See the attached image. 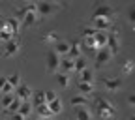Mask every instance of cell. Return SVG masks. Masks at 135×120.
Instances as JSON below:
<instances>
[{
    "mask_svg": "<svg viewBox=\"0 0 135 120\" xmlns=\"http://www.w3.org/2000/svg\"><path fill=\"white\" fill-rule=\"evenodd\" d=\"M92 19H113L114 17V9L109 6V4H103V2H96L94 8H92Z\"/></svg>",
    "mask_w": 135,
    "mask_h": 120,
    "instance_id": "cell-1",
    "label": "cell"
},
{
    "mask_svg": "<svg viewBox=\"0 0 135 120\" xmlns=\"http://www.w3.org/2000/svg\"><path fill=\"white\" fill-rule=\"evenodd\" d=\"M105 47L111 51L113 56L118 55V51H120V38H118V34L114 30H109L107 32V43H105Z\"/></svg>",
    "mask_w": 135,
    "mask_h": 120,
    "instance_id": "cell-2",
    "label": "cell"
},
{
    "mask_svg": "<svg viewBox=\"0 0 135 120\" xmlns=\"http://www.w3.org/2000/svg\"><path fill=\"white\" fill-rule=\"evenodd\" d=\"M36 9H38V17H51L56 11V4H53L51 0L45 2H36Z\"/></svg>",
    "mask_w": 135,
    "mask_h": 120,
    "instance_id": "cell-3",
    "label": "cell"
},
{
    "mask_svg": "<svg viewBox=\"0 0 135 120\" xmlns=\"http://www.w3.org/2000/svg\"><path fill=\"white\" fill-rule=\"evenodd\" d=\"M45 64H47V70H49L51 73H55V71L60 70V56L55 53L53 49H51L49 53L45 55Z\"/></svg>",
    "mask_w": 135,
    "mask_h": 120,
    "instance_id": "cell-4",
    "label": "cell"
},
{
    "mask_svg": "<svg viewBox=\"0 0 135 120\" xmlns=\"http://www.w3.org/2000/svg\"><path fill=\"white\" fill-rule=\"evenodd\" d=\"M19 49H21V41L17 40V38H11L9 41L4 43L2 55H4V56H15L17 53H19Z\"/></svg>",
    "mask_w": 135,
    "mask_h": 120,
    "instance_id": "cell-5",
    "label": "cell"
},
{
    "mask_svg": "<svg viewBox=\"0 0 135 120\" xmlns=\"http://www.w3.org/2000/svg\"><path fill=\"white\" fill-rule=\"evenodd\" d=\"M103 87H105V90H109V92H118L122 88V79L120 77H103Z\"/></svg>",
    "mask_w": 135,
    "mask_h": 120,
    "instance_id": "cell-6",
    "label": "cell"
},
{
    "mask_svg": "<svg viewBox=\"0 0 135 120\" xmlns=\"http://www.w3.org/2000/svg\"><path fill=\"white\" fill-rule=\"evenodd\" d=\"M111 58H113V55H111V51H109L107 47H101V49L96 51V66H98V68L105 66Z\"/></svg>",
    "mask_w": 135,
    "mask_h": 120,
    "instance_id": "cell-7",
    "label": "cell"
},
{
    "mask_svg": "<svg viewBox=\"0 0 135 120\" xmlns=\"http://www.w3.org/2000/svg\"><path fill=\"white\" fill-rule=\"evenodd\" d=\"M13 96H15L17 99L25 101V99H30V98H32V90H30V87H28V84L21 83L17 88H13Z\"/></svg>",
    "mask_w": 135,
    "mask_h": 120,
    "instance_id": "cell-8",
    "label": "cell"
},
{
    "mask_svg": "<svg viewBox=\"0 0 135 120\" xmlns=\"http://www.w3.org/2000/svg\"><path fill=\"white\" fill-rule=\"evenodd\" d=\"M66 56H68V58H71V60H75V58L83 56V49H81V41H77V40L70 41V49H68V55H66Z\"/></svg>",
    "mask_w": 135,
    "mask_h": 120,
    "instance_id": "cell-9",
    "label": "cell"
},
{
    "mask_svg": "<svg viewBox=\"0 0 135 120\" xmlns=\"http://www.w3.org/2000/svg\"><path fill=\"white\" fill-rule=\"evenodd\" d=\"M92 28L99 32H109L113 30V23L109 19H92Z\"/></svg>",
    "mask_w": 135,
    "mask_h": 120,
    "instance_id": "cell-10",
    "label": "cell"
},
{
    "mask_svg": "<svg viewBox=\"0 0 135 120\" xmlns=\"http://www.w3.org/2000/svg\"><path fill=\"white\" fill-rule=\"evenodd\" d=\"M4 28L15 36V34L19 32V28H21V21L17 19V17H9V19H6V23H4Z\"/></svg>",
    "mask_w": 135,
    "mask_h": 120,
    "instance_id": "cell-11",
    "label": "cell"
},
{
    "mask_svg": "<svg viewBox=\"0 0 135 120\" xmlns=\"http://www.w3.org/2000/svg\"><path fill=\"white\" fill-rule=\"evenodd\" d=\"M68 49H70V41H64V40H58L53 47V51L58 55V56H66L68 55Z\"/></svg>",
    "mask_w": 135,
    "mask_h": 120,
    "instance_id": "cell-12",
    "label": "cell"
},
{
    "mask_svg": "<svg viewBox=\"0 0 135 120\" xmlns=\"http://www.w3.org/2000/svg\"><path fill=\"white\" fill-rule=\"evenodd\" d=\"M75 118L77 120H92V113L86 105H83V107H77L75 109Z\"/></svg>",
    "mask_w": 135,
    "mask_h": 120,
    "instance_id": "cell-13",
    "label": "cell"
},
{
    "mask_svg": "<svg viewBox=\"0 0 135 120\" xmlns=\"http://www.w3.org/2000/svg\"><path fill=\"white\" fill-rule=\"evenodd\" d=\"M113 103L107 99V98H103V96H96L94 98V107H96V111H103V109H107V107H111Z\"/></svg>",
    "mask_w": 135,
    "mask_h": 120,
    "instance_id": "cell-14",
    "label": "cell"
},
{
    "mask_svg": "<svg viewBox=\"0 0 135 120\" xmlns=\"http://www.w3.org/2000/svg\"><path fill=\"white\" fill-rule=\"evenodd\" d=\"M77 88H79V94L86 96V98H90V96L94 94V84H92V83H81V81H79Z\"/></svg>",
    "mask_w": 135,
    "mask_h": 120,
    "instance_id": "cell-15",
    "label": "cell"
},
{
    "mask_svg": "<svg viewBox=\"0 0 135 120\" xmlns=\"http://www.w3.org/2000/svg\"><path fill=\"white\" fill-rule=\"evenodd\" d=\"M47 107H49V111L53 113V114H58V113H62V109H64V105H62V99H60V98H55L53 101H49V103H47Z\"/></svg>",
    "mask_w": 135,
    "mask_h": 120,
    "instance_id": "cell-16",
    "label": "cell"
},
{
    "mask_svg": "<svg viewBox=\"0 0 135 120\" xmlns=\"http://www.w3.org/2000/svg\"><path fill=\"white\" fill-rule=\"evenodd\" d=\"M36 113H38V118H40V120H47V118H51V116H55L53 113L49 111L47 103H43V105H38V107H36Z\"/></svg>",
    "mask_w": 135,
    "mask_h": 120,
    "instance_id": "cell-17",
    "label": "cell"
},
{
    "mask_svg": "<svg viewBox=\"0 0 135 120\" xmlns=\"http://www.w3.org/2000/svg\"><path fill=\"white\" fill-rule=\"evenodd\" d=\"M60 70L62 73H73V60L71 58H60Z\"/></svg>",
    "mask_w": 135,
    "mask_h": 120,
    "instance_id": "cell-18",
    "label": "cell"
},
{
    "mask_svg": "<svg viewBox=\"0 0 135 120\" xmlns=\"http://www.w3.org/2000/svg\"><path fill=\"white\" fill-rule=\"evenodd\" d=\"M94 41H96L98 49L105 47V43H107V32H99V30H96V34H94Z\"/></svg>",
    "mask_w": 135,
    "mask_h": 120,
    "instance_id": "cell-19",
    "label": "cell"
},
{
    "mask_svg": "<svg viewBox=\"0 0 135 120\" xmlns=\"http://www.w3.org/2000/svg\"><path fill=\"white\" fill-rule=\"evenodd\" d=\"M70 103H71L73 107H75V105H77V107H83V105H88V98L83 96V94H75V96L70 99Z\"/></svg>",
    "mask_w": 135,
    "mask_h": 120,
    "instance_id": "cell-20",
    "label": "cell"
},
{
    "mask_svg": "<svg viewBox=\"0 0 135 120\" xmlns=\"http://www.w3.org/2000/svg\"><path fill=\"white\" fill-rule=\"evenodd\" d=\"M36 21H38V13H25L23 15V19H21V25L23 26H30V25H36Z\"/></svg>",
    "mask_w": 135,
    "mask_h": 120,
    "instance_id": "cell-21",
    "label": "cell"
},
{
    "mask_svg": "<svg viewBox=\"0 0 135 120\" xmlns=\"http://www.w3.org/2000/svg\"><path fill=\"white\" fill-rule=\"evenodd\" d=\"M84 68H88L86 58H84V56H79V58H75V60H73V71H75V73H81Z\"/></svg>",
    "mask_w": 135,
    "mask_h": 120,
    "instance_id": "cell-22",
    "label": "cell"
},
{
    "mask_svg": "<svg viewBox=\"0 0 135 120\" xmlns=\"http://www.w3.org/2000/svg\"><path fill=\"white\" fill-rule=\"evenodd\" d=\"M58 40H60V36H58L56 32H45L43 36H41V41L43 43H51V45H55Z\"/></svg>",
    "mask_w": 135,
    "mask_h": 120,
    "instance_id": "cell-23",
    "label": "cell"
},
{
    "mask_svg": "<svg viewBox=\"0 0 135 120\" xmlns=\"http://www.w3.org/2000/svg\"><path fill=\"white\" fill-rule=\"evenodd\" d=\"M19 113H21L23 116H26V118L32 114V103H30V99L21 101V105H19Z\"/></svg>",
    "mask_w": 135,
    "mask_h": 120,
    "instance_id": "cell-24",
    "label": "cell"
},
{
    "mask_svg": "<svg viewBox=\"0 0 135 120\" xmlns=\"http://www.w3.org/2000/svg\"><path fill=\"white\" fill-rule=\"evenodd\" d=\"M96 113H98V116H99V118L109 120V118H113V116L116 114V109L111 105V107H107V109H103V111H96Z\"/></svg>",
    "mask_w": 135,
    "mask_h": 120,
    "instance_id": "cell-25",
    "label": "cell"
},
{
    "mask_svg": "<svg viewBox=\"0 0 135 120\" xmlns=\"http://www.w3.org/2000/svg\"><path fill=\"white\" fill-rule=\"evenodd\" d=\"M32 101H30V103L32 105H43L45 103V98H43V92H32V98H30Z\"/></svg>",
    "mask_w": 135,
    "mask_h": 120,
    "instance_id": "cell-26",
    "label": "cell"
},
{
    "mask_svg": "<svg viewBox=\"0 0 135 120\" xmlns=\"http://www.w3.org/2000/svg\"><path fill=\"white\" fill-rule=\"evenodd\" d=\"M94 81V71L88 70V68H84L81 71V83H92Z\"/></svg>",
    "mask_w": 135,
    "mask_h": 120,
    "instance_id": "cell-27",
    "label": "cell"
},
{
    "mask_svg": "<svg viewBox=\"0 0 135 120\" xmlns=\"http://www.w3.org/2000/svg\"><path fill=\"white\" fill-rule=\"evenodd\" d=\"M56 83L60 84L62 88L70 87V73H60V75H56Z\"/></svg>",
    "mask_w": 135,
    "mask_h": 120,
    "instance_id": "cell-28",
    "label": "cell"
},
{
    "mask_svg": "<svg viewBox=\"0 0 135 120\" xmlns=\"http://www.w3.org/2000/svg\"><path fill=\"white\" fill-rule=\"evenodd\" d=\"M6 81L11 84L13 88H17V87L21 84V75H19V73H11V75H8V77H6Z\"/></svg>",
    "mask_w": 135,
    "mask_h": 120,
    "instance_id": "cell-29",
    "label": "cell"
},
{
    "mask_svg": "<svg viewBox=\"0 0 135 120\" xmlns=\"http://www.w3.org/2000/svg\"><path fill=\"white\" fill-rule=\"evenodd\" d=\"M13 98H15V96H13V92H11V94H2V101H0V105H2L4 109H8V107L11 105Z\"/></svg>",
    "mask_w": 135,
    "mask_h": 120,
    "instance_id": "cell-30",
    "label": "cell"
},
{
    "mask_svg": "<svg viewBox=\"0 0 135 120\" xmlns=\"http://www.w3.org/2000/svg\"><path fill=\"white\" fill-rule=\"evenodd\" d=\"M120 70H122V73H124V75L131 73V70H133V60H131V58L124 60V62H122V68H120Z\"/></svg>",
    "mask_w": 135,
    "mask_h": 120,
    "instance_id": "cell-31",
    "label": "cell"
},
{
    "mask_svg": "<svg viewBox=\"0 0 135 120\" xmlns=\"http://www.w3.org/2000/svg\"><path fill=\"white\" fill-rule=\"evenodd\" d=\"M84 45H86L88 51H98V45H96V41H94V36L84 38Z\"/></svg>",
    "mask_w": 135,
    "mask_h": 120,
    "instance_id": "cell-32",
    "label": "cell"
},
{
    "mask_svg": "<svg viewBox=\"0 0 135 120\" xmlns=\"http://www.w3.org/2000/svg\"><path fill=\"white\" fill-rule=\"evenodd\" d=\"M94 34H96V30L92 26H83L81 28V36L83 38H90V36H94Z\"/></svg>",
    "mask_w": 135,
    "mask_h": 120,
    "instance_id": "cell-33",
    "label": "cell"
},
{
    "mask_svg": "<svg viewBox=\"0 0 135 120\" xmlns=\"http://www.w3.org/2000/svg\"><path fill=\"white\" fill-rule=\"evenodd\" d=\"M19 105H21V99H17V98H13V101H11V105L6 109V111H9V113H17L19 111Z\"/></svg>",
    "mask_w": 135,
    "mask_h": 120,
    "instance_id": "cell-34",
    "label": "cell"
},
{
    "mask_svg": "<svg viewBox=\"0 0 135 120\" xmlns=\"http://www.w3.org/2000/svg\"><path fill=\"white\" fill-rule=\"evenodd\" d=\"M43 98H45V103H49V101H53V99L56 98V94H55L53 90H45V92H43Z\"/></svg>",
    "mask_w": 135,
    "mask_h": 120,
    "instance_id": "cell-35",
    "label": "cell"
},
{
    "mask_svg": "<svg viewBox=\"0 0 135 120\" xmlns=\"http://www.w3.org/2000/svg\"><path fill=\"white\" fill-rule=\"evenodd\" d=\"M0 92H2V94H11V92H13V87H11V84L6 81V84H4L2 88H0Z\"/></svg>",
    "mask_w": 135,
    "mask_h": 120,
    "instance_id": "cell-36",
    "label": "cell"
},
{
    "mask_svg": "<svg viewBox=\"0 0 135 120\" xmlns=\"http://www.w3.org/2000/svg\"><path fill=\"white\" fill-rule=\"evenodd\" d=\"M133 19H135V11H133V6H129L128 8V21L133 23Z\"/></svg>",
    "mask_w": 135,
    "mask_h": 120,
    "instance_id": "cell-37",
    "label": "cell"
},
{
    "mask_svg": "<svg viewBox=\"0 0 135 120\" xmlns=\"http://www.w3.org/2000/svg\"><path fill=\"white\" fill-rule=\"evenodd\" d=\"M11 120H26V116H23L19 111H17V113H11Z\"/></svg>",
    "mask_w": 135,
    "mask_h": 120,
    "instance_id": "cell-38",
    "label": "cell"
},
{
    "mask_svg": "<svg viewBox=\"0 0 135 120\" xmlns=\"http://www.w3.org/2000/svg\"><path fill=\"white\" fill-rule=\"evenodd\" d=\"M128 105H129V107H133V105H135V98H133V96H129V98H128Z\"/></svg>",
    "mask_w": 135,
    "mask_h": 120,
    "instance_id": "cell-39",
    "label": "cell"
},
{
    "mask_svg": "<svg viewBox=\"0 0 135 120\" xmlns=\"http://www.w3.org/2000/svg\"><path fill=\"white\" fill-rule=\"evenodd\" d=\"M4 84H6V77H2V75H0V88H2Z\"/></svg>",
    "mask_w": 135,
    "mask_h": 120,
    "instance_id": "cell-40",
    "label": "cell"
},
{
    "mask_svg": "<svg viewBox=\"0 0 135 120\" xmlns=\"http://www.w3.org/2000/svg\"><path fill=\"white\" fill-rule=\"evenodd\" d=\"M53 2H55V4H60V2H64V0H53Z\"/></svg>",
    "mask_w": 135,
    "mask_h": 120,
    "instance_id": "cell-41",
    "label": "cell"
},
{
    "mask_svg": "<svg viewBox=\"0 0 135 120\" xmlns=\"http://www.w3.org/2000/svg\"><path fill=\"white\" fill-rule=\"evenodd\" d=\"M128 120H135V118H133V116H129V118H128Z\"/></svg>",
    "mask_w": 135,
    "mask_h": 120,
    "instance_id": "cell-42",
    "label": "cell"
},
{
    "mask_svg": "<svg viewBox=\"0 0 135 120\" xmlns=\"http://www.w3.org/2000/svg\"><path fill=\"white\" fill-rule=\"evenodd\" d=\"M23 2H26V4H28V2H30V0H23Z\"/></svg>",
    "mask_w": 135,
    "mask_h": 120,
    "instance_id": "cell-43",
    "label": "cell"
},
{
    "mask_svg": "<svg viewBox=\"0 0 135 120\" xmlns=\"http://www.w3.org/2000/svg\"><path fill=\"white\" fill-rule=\"evenodd\" d=\"M38 2H45V0H38Z\"/></svg>",
    "mask_w": 135,
    "mask_h": 120,
    "instance_id": "cell-44",
    "label": "cell"
},
{
    "mask_svg": "<svg viewBox=\"0 0 135 120\" xmlns=\"http://www.w3.org/2000/svg\"><path fill=\"white\" fill-rule=\"evenodd\" d=\"M38 120H40V118H38Z\"/></svg>",
    "mask_w": 135,
    "mask_h": 120,
    "instance_id": "cell-45",
    "label": "cell"
}]
</instances>
